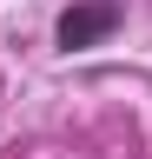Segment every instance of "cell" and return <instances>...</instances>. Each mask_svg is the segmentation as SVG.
<instances>
[{
    "label": "cell",
    "mask_w": 152,
    "mask_h": 159,
    "mask_svg": "<svg viewBox=\"0 0 152 159\" xmlns=\"http://www.w3.org/2000/svg\"><path fill=\"white\" fill-rule=\"evenodd\" d=\"M119 27H126V0H73V7L53 20V47L60 53H93Z\"/></svg>",
    "instance_id": "obj_1"
}]
</instances>
